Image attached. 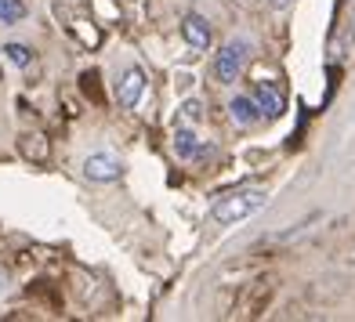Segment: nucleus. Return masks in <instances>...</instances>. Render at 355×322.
<instances>
[{"instance_id": "4468645a", "label": "nucleus", "mask_w": 355, "mask_h": 322, "mask_svg": "<svg viewBox=\"0 0 355 322\" xmlns=\"http://www.w3.org/2000/svg\"><path fill=\"white\" fill-rule=\"evenodd\" d=\"M268 4H272V8H276V11H286L290 4H294V0H268Z\"/></svg>"}, {"instance_id": "9d476101", "label": "nucleus", "mask_w": 355, "mask_h": 322, "mask_svg": "<svg viewBox=\"0 0 355 322\" xmlns=\"http://www.w3.org/2000/svg\"><path fill=\"white\" fill-rule=\"evenodd\" d=\"M22 152H26L29 159H47V138L26 134V138H22Z\"/></svg>"}, {"instance_id": "f8f14e48", "label": "nucleus", "mask_w": 355, "mask_h": 322, "mask_svg": "<svg viewBox=\"0 0 355 322\" xmlns=\"http://www.w3.org/2000/svg\"><path fill=\"white\" fill-rule=\"evenodd\" d=\"M182 116H185V120H200V102L189 98V102L182 105Z\"/></svg>"}, {"instance_id": "9b49d317", "label": "nucleus", "mask_w": 355, "mask_h": 322, "mask_svg": "<svg viewBox=\"0 0 355 322\" xmlns=\"http://www.w3.org/2000/svg\"><path fill=\"white\" fill-rule=\"evenodd\" d=\"M4 55H8V58H11L19 69H26L29 62H33V51H29L26 44H4Z\"/></svg>"}, {"instance_id": "f257e3e1", "label": "nucleus", "mask_w": 355, "mask_h": 322, "mask_svg": "<svg viewBox=\"0 0 355 322\" xmlns=\"http://www.w3.org/2000/svg\"><path fill=\"white\" fill-rule=\"evenodd\" d=\"M261 203H265V192H261V188L225 192V196H218V203L211 206V221H214V224H236V221L250 217Z\"/></svg>"}, {"instance_id": "1a4fd4ad", "label": "nucleus", "mask_w": 355, "mask_h": 322, "mask_svg": "<svg viewBox=\"0 0 355 322\" xmlns=\"http://www.w3.org/2000/svg\"><path fill=\"white\" fill-rule=\"evenodd\" d=\"M26 19V0H0V22L19 26Z\"/></svg>"}, {"instance_id": "0eeeda50", "label": "nucleus", "mask_w": 355, "mask_h": 322, "mask_svg": "<svg viewBox=\"0 0 355 322\" xmlns=\"http://www.w3.org/2000/svg\"><path fill=\"white\" fill-rule=\"evenodd\" d=\"M229 112H232L236 123H247V127L261 120V109L254 105V98H243V94H236V98L229 102Z\"/></svg>"}, {"instance_id": "20e7f679", "label": "nucleus", "mask_w": 355, "mask_h": 322, "mask_svg": "<svg viewBox=\"0 0 355 322\" xmlns=\"http://www.w3.org/2000/svg\"><path fill=\"white\" fill-rule=\"evenodd\" d=\"M141 94H145V73H141V66H127L123 76L116 80V102L123 109H135L141 102Z\"/></svg>"}, {"instance_id": "f03ea898", "label": "nucleus", "mask_w": 355, "mask_h": 322, "mask_svg": "<svg viewBox=\"0 0 355 322\" xmlns=\"http://www.w3.org/2000/svg\"><path fill=\"white\" fill-rule=\"evenodd\" d=\"M247 66V44L243 40H232V44H225L218 58H214V76L221 80V84H236L239 73H243Z\"/></svg>"}, {"instance_id": "7ed1b4c3", "label": "nucleus", "mask_w": 355, "mask_h": 322, "mask_svg": "<svg viewBox=\"0 0 355 322\" xmlns=\"http://www.w3.org/2000/svg\"><path fill=\"white\" fill-rule=\"evenodd\" d=\"M120 174H123V163L112 152H91L84 159V178L87 181L109 185V181H120Z\"/></svg>"}, {"instance_id": "6e6552de", "label": "nucleus", "mask_w": 355, "mask_h": 322, "mask_svg": "<svg viewBox=\"0 0 355 322\" xmlns=\"http://www.w3.org/2000/svg\"><path fill=\"white\" fill-rule=\"evenodd\" d=\"M174 152L182 156V159H196V156H203V149H200V138L189 131V127H178V134H174Z\"/></svg>"}, {"instance_id": "39448f33", "label": "nucleus", "mask_w": 355, "mask_h": 322, "mask_svg": "<svg viewBox=\"0 0 355 322\" xmlns=\"http://www.w3.org/2000/svg\"><path fill=\"white\" fill-rule=\"evenodd\" d=\"M182 37H185V44L192 47V51H207V47H211V26H207L203 15L189 11L182 19Z\"/></svg>"}, {"instance_id": "2eb2a0df", "label": "nucleus", "mask_w": 355, "mask_h": 322, "mask_svg": "<svg viewBox=\"0 0 355 322\" xmlns=\"http://www.w3.org/2000/svg\"><path fill=\"white\" fill-rule=\"evenodd\" d=\"M8 289V276H4V268H0V294Z\"/></svg>"}, {"instance_id": "423d86ee", "label": "nucleus", "mask_w": 355, "mask_h": 322, "mask_svg": "<svg viewBox=\"0 0 355 322\" xmlns=\"http://www.w3.org/2000/svg\"><path fill=\"white\" fill-rule=\"evenodd\" d=\"M254 105L261 109V116H268V120L283 116V109H286L283 94H279L276 87H272V84H257V87H254Z\"/></svg>"}, {"instance_id": "ddd939ff", "label": "nucleus", "mask_w": 355, "mask_h": 322, "mask_svg": "<svg viewBox=\"0 0 355 322\" xmlns=\"http://www.w3.org/2000/svg\"><path fill=\"white\" fill-rule=\"evenodd\" d=\"M345 40L355 44V8H352V19H348V29H345Z\"/></svg>"}]
</instances>
